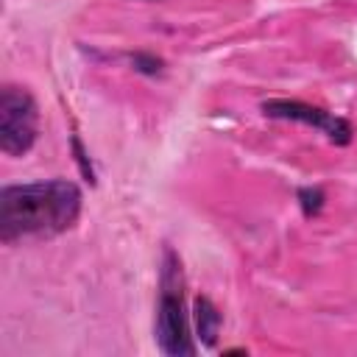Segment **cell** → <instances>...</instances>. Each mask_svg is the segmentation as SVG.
<instances>
[{
  "mask_svg": "<svg viewBox=\"0 0 357 357\" xmlns=\"http://www.w3.org/2000/svg\"><path fill=\"white\" fill-rule=\"evenodd\" d=\"M156 343L167 357H192L195 343L190 335V318L184 307V276L178 257L165 248L159 276V307H156Z\"/></svg>",
  "mask_w": 357,
  "mask_h": 357,
  "instance_id": "7a4b0ae2",
  "label": "cell"
},
{
  "mask_svg": "<svg viewBox=\"0 0 357 357\" xmlns=\"http://www.w3.org/2000/svg\"><path fill=\"white\" fill-rule=\"evenodd\" d=\"M192 324H195V337L201 340V346H215L218 335H220V324L223 315L215 307V301L209 296H195L192 301Z\"/></svg>",
  "mask_w": 357,
  "mask_h": 357,
  "instance_id": "5b68a950",
  "label": "cell"
},
{
  "mask_svg": "<svg viewBox=\"0 0 357 357\" xmlns=\"http://www.w3.org/2000/svg\"><path fill=\"white\" fill-rule=\"evenodd\" d=\"M39 134V109L25 86H3L0 92V151L22 156L33 148Z\"/></svg>",
  "mask_w": 357,
  "mask_h": 357,
  "instance_id": "3957f363",
  "label": "cell"
},
{
  "mask_svg": "<svg viewBox=\"0 0 357 357\" xmlns=\"http://www.w3.org/2000/svg\"><path fill=\"white\" fill-rule=\"evenodd\" d=\"M296 198H298V206H301L304 218H315L326 204V195H324L321 187H298Z\"/></svg>",
  "mask_w": 357,
  "mask_h": 357,
  "instance_id": "8992f818",
  "label": "cell"
},
{
  "mask_svg": "<svg viewBox=\"0 0 357 357\" xmlns=\"http://www.w3.org/2000/svg\"><path fill=\"white\" fill-rule=\"evenodd\" d=\"M131 64H134V70L137 73H142V75H162L165 73V61L159 59V56H153V53H134L131 56Z\"/></svg>",
  "mask_w": 357,
  "mask_h": 357,
  "instance_id": "52a82bcc",
  "label": "cell"
},
{
  "mask_svg": "<svg viewBox=\"0 0 357 357\" xmlns=\"http://www.w3.org/2000/svg\"><path fill=\"white\" fill-rule=\"evenodd\" d=\"M78 215L81 190L75 181L11 184L0 192V240L11 245L22 237H53L73 229Z\"/></svg>",
  "mask_w": 357,
  "mask_h": 357,
  "instance_id": "6da1fadb",
  "label": "cell"
},
{
  "mask_svg": "<svg viewBox=\"0 0 357 357\" xmlns=\"http://www.w3.org/2000/svg\"><path fill=\"white\" fill-rule=\"evenodd\" d=\"M73 151H75V162H78V167H81L84 178H86L89 184H95V170H92V165H89V156L84 153V148H81V139H78V137H73Z\"/></svg>",
  "mask_w": 357,
  "mask_h": 357,
  "instance_id": "ba28073f",
  "label": "cell"
},
{
  "mask_svg": "<svg viewBox=\"0 0 357 357\" xmlns=\"http://www.w3.org/2000/svg\"><path fill=\"white\" fill-rule=\"evenodd\" d=\"M262 114L273 117V120H293V123H304L312 126L318 131H324L335 145H349L351 142V123L346 117H337L321 106L304 103V100H290V98H271L262 103Z\"/></svg>",
  "mask_w": 357,
  "mask_h": 357,
  "instance_id": "277c9868",
  "label": "cell"
}]
</instances>
